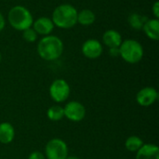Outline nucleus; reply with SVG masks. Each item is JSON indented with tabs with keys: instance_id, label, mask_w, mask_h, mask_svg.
<instances>
[{
	"instance_id": "18",
	"label": "nucleus",
	"mask_w": 159,
	"mask_h": 159,
	"mask_svg": "<svg viewBox=\"0 0 159 159\" xmlns=\"http://www.w3.org/2000/svg\"><path fill=\"white\" fill-rule=\"evenodd\" d=\"M47 116L50 121H60L64 117V110L61 105H52L47 111Z\"/></svg>"
},
{
	"instance_id": "1",
	"label": "nucleus",
	"mask_w": 159,
	"mask_h": 159,
	"mask_svg": "<svg viewBox=\"0 0 159 159\" xmlns=\"http://www.w3.org/2000/svg\"><path fill=\"white\" fill-rule=\"evenodd\" d=\"M64 45L62 40L53 34L43 36L37 43L36 51L38 56L47 61L58 60L63 53Z\"/></svg>"
},
{
	"instance_id": "20",
	"label": "nucleus",
	"mask_w": 159,
	"mask_h": 159,
	"mask_svg": "<svg viewBox=\"0 0 159 159\" xmlns=\"http://www.w3.org/2000/svg\"><path fill=\"white\" fill-rule=\"evenodd\" d=\"M28 159H46V157L43 153L39 152V151H34L29 155Z\"/></svg>"
},
{
	"instance_id": "7",
	"label": "nucleus",
	"mask_w": 159,
	"mask_h": 159,
	"mask_svg": "<svg viewBox=\"0 0 159 159\" xmlns=\"http://www.w3.org/2000/svg\"><path fill=\"white\" fill-rule=\"evenodd\" d=\"M64 117L72 122H80L86 116L85 106L76 101H71L63 107Z\"/></svg>"
},
{
	"instance_id": "3",
	"label": "nucleus",
	"mask_w": 159,
	"mask_h": 159,
	"mask_svg": "<svg viewBox=\"0 0 159 159\" xmlns=\"http://www.w3.org/2000/svg\"><path fill=\"white\" fill-rule=\"evenodd\" d=\"M34 20L31 11L27 7L20 5L14 6L7 13V21L16 31L22 32L32 27Z\"/></svg>"
},
{
	"instance_id": "4",
	"label": "nucleus",
	"mask_w": 159,
	"mask_h": 159,
	"mask_svg": "<svg viewBox=\"0 0 159 159\" xmlns=\"http://www.w3.org/2000/svg\"><path fill=\"white\" fill-rule=\"evenodd\" d=\"M120 57L128 63L135 64L140 62L144 56L143 45L135 39L123 40L119 46Z\"/></svg>"
},
{
	"instance_id": "2",
	"label": "nucleus",
	"mask_w": 159,
	"mask_h": 159,
	"mask_svg": "<svg viewBox=\"0 0 159 159\" xmlns=\"http://www.w3.org/2000/svg\"><path fill=\"white\" fill-rule=\"evenodd\" d=\"M78 11L71 4H61L52 12L51 20L55 27L61 29H71L77 23Z\"/></svg>"
},
{
	"instance_id": "14",
	"label": "nucleus",
	"mask_w": 159,
	"mask_h": 159,
	"mask_svg": "<svg viewBox=\"0 0 159 159\" xmlns=\"http://www.w3.org/2000/svg\"><path fill=\"white\" fill-rule=\"evenodd\" d=\"M15 138L14 127L8 122L0 123V143L9 144Z\"/></svg>"
},
{
	"instance_id": "9",
	"label": "nucleus",
	"mask_w": 159,
	"mask_h": 159,
	"mask_svg": "<svg viewBox=\"0 0 159 159\" xmlns=\"http://www.w3.org/2000/svg\"><path fill=\"white\" fill-rule=\"evenodd\" d=\"M158 99V92L153 87H145L139 90L136 95V102L140 106L149 107Z\"/></svg>"
},
{
	"instance_id": "5",
	"label": "nucleus",
	"mask_w": 159,
	"mask_h": 159,
	"mask_svg": "<svg viewBox=\"0 0 159 159\" xmlns=\"http://www.w3.org/2000/svg\"><path fill=\"white\" fill-rule=\"evenodd\" d=\"M68 152L67 143L60 138L51 139L45 146L46 159H65L68 157Z\"/></svg>"
},
{
	"instance_id": "8",
	"label": "nucleus",
	"mask_w": 159,
	"mask_h": 159,
	"mask_svg": "<svg viewBox=\"0 0 159 159\" xmlns=\"http://www.w3.org/2000/svg\"><path fill=\"white\" fill-rule=\"evenodd\" d=\"M81 51L86 58L89 60H96L102 56L103 52V47L99 40L90 38L83 43Z\"/></svg>"
},
{
	"instance_id": "16",
	"label": "nucleus",
	"mask_w": 159,
	"mask_h": 159,
	"mask_svg": "<svg viewBox=\"0 0 159 159\" xmlns=\"http://www.w3.org/2000/svg\"><path fill=\"white\" fill-rule=\"evenodd\" d=\"M147 20H148L147 17H144L143 15L137 12H132L131 14H129L128 18L129 26L135 31H141Z\"/></svg>"
},
{
	"instance_id": "12",
	"label": "nucleus",
	"mask_w": 159,
	"mask_h": 159,
	"mask_svg": "<svg viewBox=\"0 0 159 159\" xmlns=\"http://www.w3.org/2000/svg\"><path fill=\"white\" fill-rule=\"evenodd\" d=\"M136 159H159V148L154 143H144L136 152Z\"/></svg>"
},
{
	"instance_id": "23",
	"label": "nucleus",
	"mask_w": 159,
	"mask_h": 159,
	"mask_svg": "<svg viewBox=\"0 0 159 159\" xmlns=\"http://www.w3.org/2000/svg\"><path fill=\"white\" fill-rule=\"evenodd\" d=\"M6 26V20H5V17L3 16V14L0 12V33L4 30Z\"/></svg>"
},
{
	"instance_id": "21",
	"label": "nucleus",
	"mask_w": 159,
	"mask_h": 159,
	"mask_svg": "<svg viewBox=\"0 0 159 159\" xmlns=\"http://www.w3.org/2000/svg\"><path fill=\"white\" fill-rule=\"evenodd\" d=\"M152 13L156 19H159V2L156 1L152 6Z\"/></svg>"
},
{
	"instance_id": "11",
	"label": "nucleus",
	"mask_w": 159,
	"mask_h": 159,
	"mask_svg": "<svg viewBox=\"0 0 159 159\" xmlns=\"http://www.w3.org/2000/svg\"><path fill=\"white\" fill-rule=\"evenodd\" d=\"M123 39L121 34L115 30V29H109L105 31L102 34V42L103 44L110 48H119L121 45Z\"/></svg>"
},
{
	"instance_id": "19",
	"label": "nucleus",
	"mask_w": 159,
	"mask_h": 159,
	"mask_svg": "<svg viewBox=\"0 0 159 159\" xmlns=\"http://www.w3.org/2000/svg\"><path fill=\"white\" fill-rule=\"evenodd\" d=\"M37 37H38V34L35 33V31L32 27L22 31V38L28 43L35 42L37 40Z\"/></svg>"
},
{
	"instance_id": "15",
	"label": "nucleus",
	"mask_w": 159,
	"mask_h": 159,
	"mask_svg": "<svg viewBox=\"0 0 159 159\" xmlns=\"http://www.w3.org/2000/svg\"><path fill=\"white\" fill-rule=\"evenodd\" d=\"M95 20H96V15L92 10L86 8V9H82L81 11H78L77 23L83 26H89L93 24Z\"/></svg>"
},
{
	"instance_id": "24",
	"label": "nucleus",
	"mask_w": 159,
	"mask_h": 159,
	"mask_svg": "<svg viewBox=\"0 0 159 159\" xmlns=\"http://www.w3.org/2000/svg\"><path fill=\"white\" fill-rule=\"evenodd\" d=\"M65 159H80L79 157H75V156H68Z\"/></svg>"
},
{
	"instance_id": "6",
	"label": "nucleus",
	"mask_w": 159,
	"mask_h": 159,
	"mask_svg": "<svg viewBox=\"0 0 159 159\" xmlns=\"http://www.w3.org/2000/svg\"><path fill=\"white\" fill-rule=\"evenodd\" d=\"M49 96L53 102L61 103L66 102L71 93V88L68 82L64 79H55L49 86Z\"/></svg>"
},
{
	"instance_id": "13",
	"label": "nucleus",
	"mask_w": 159,
	"mask_h": 159,
	"mask_svg": "<svg viewBox=\"0 0 159 159\" xmlns=\"http://www.w3.org/2000/svg\"><path fill=\"white\" fill-rule=\"evenodd\" d=\"M142 30L149 39L157 41L159 39V19H148Z\"/></svg>"
},
{
	"instance_id": "10",
	"label": "nucleus",
	"mask_w": 159,
	"mask_h": 159,
	"mask_svg": "<svg viewBox=\"0 0 159 159\" xmlns=\"http://www.w3.org/2000/svg\"><path fill=\"white\" fill-rule=\"evenodd\" d=\"M32 28L35 31V33L38 35L46 36V35L51 34V33L53 32L55 28V25L51 18L40 17V18H37L35 20H34Z\"/></svg>"
},
{
	"instance_id": "22",
	"label": "nucleus",
	"mask_w": 159,
	"mask_h": 159,
	"mask_svg": "<svg viewBox=\"0 0 159 159\" xmlns=\"http://www.w3.org/2000/svg\"><path fill=\"white\" fill-rule=\"evenodd\" d=\"M109 54L111 57H119V48H109Z\"/></svg>"
},
{
	"instance_id": "17",
	"label": "nucleus",
	"mask_w": 159,
	"mask_h": 159,
	"mask_svg": "<svg viewBox=\"0 0 159 159\" xmlns=\"http://www.w3.org/2000/svg\"><path fill=\"white\" fill-rule=\"evenodd\" d=\"M144 144L143 141L136 135H132L127 138L126 142H125V147L129 152H132V153H136L138 152L141 147Z\"/></svg>"
},
{
	"instance_id": "25",
	"label": "nucleus",
	"mask_w": 159,
	"mask_h": 159,
	"mask_svg": "<svg viewBox=\"0 0 159 159\" xmlns=\"http://www.w3.org/2000/svg\"><path fill=\"white\" fill-rule=\"evenodd\" d=\"M1 60H2V55H1V52H0V62H1Z\"/></svg>"
}]
</instances>
